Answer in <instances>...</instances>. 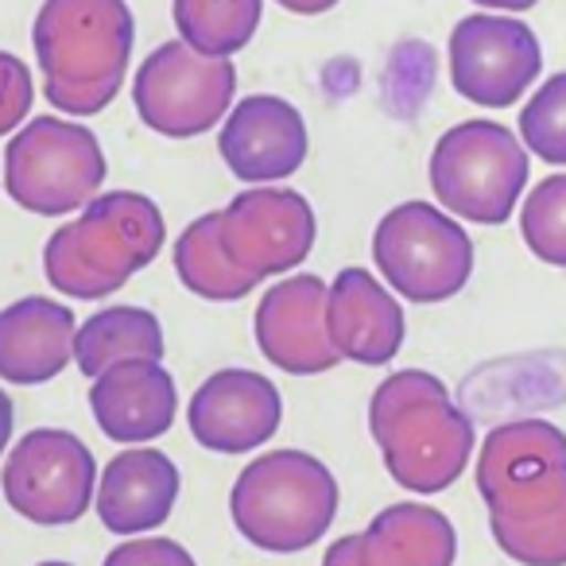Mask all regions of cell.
Listing matches in <instances>:
<instances>
[{
    "label": "cell",
    "instance_id": "4316f807",
    "mask_svg": "<svg viewBox=\"0 0 566 566\" xmlns=\"http://www.w3.org/2000/svg\"><path fill=\"white\" fill-rule=\"evenodd\" d=\"M102 566H198L182 543L164 539V535H148V539H128L105 555Z\"/></svg>",
    "mask_w": 566,
    "mask_h": 566
},
{
    "label": "cell",
    "instance_id": "5b68a950",
    "mask_svg": "<svg viewBox=\"0 0 566 566\" xmlns=\"http://www.w3.org/2000/svg\"><path fill=\"white\" fill-rule=\"evenodd\" d=\"M478 496L489 532H524L566 512V434L547 419H512L478 450Z\"/></svg>",
    "mask_w": 566,
    "mask_h": 566
},
{
    "label": "cell",
    "instance_id": "30bf717a",
    "mask_svg": "<svg viewBox=\"0 0 566 566\" xmlns=\"http://www.w3.org/2000/svg\"><path fill=\"white\" fill-rule=\"evenodd\" d=\"M0 489L12 512L40 527L78 524L97 493V462L71 431L35 427L4 458Z\"/></svg>",
    "mask_w": 566,
    "mask_h": 566
},
{
    "label": "cell",
    "instance_id": "cb8c5ba5",
    "mask_svg": "<svg viewBox=\"0 0 566 566\" xmlns=\"http://www.w3.org/2000/svg\"><path fill=\"white\" fill-rule=\"evenodd\" d=\"M520 233L543 264L566 268V175H547L527 190Z\"/></svg>",
    "mask_w": 566,
    "mask_h": 566
},
{
    "label": "cell",
    "instance_id": "44dd1931",
    "mask_svg": "<svg viewBox=\"0 0 566 566\" xmlns=\"http://www.w3.org/2000/svg\"><path fill=\"white\" fill-rule=\"evenodd\" d=\"M164 326L144 307H105L74 334V365L90 380L120 361H164Z\"/></svg>",
    "mask_w": 566,
    "mask_h": 566
},
{
    "label": "cell",
    "instance_id": "3957f363",
    "mask_svg": "<svg viewBox=\"0 0 566 566\" xmlns=\"http://www.w3.org/2000/svg\"><path fill=\"white\" fill-rule=\"evenodd\" d=\"M167 241L164 213L148 195L105 190L48 237L43 272L71 300H105L159 256Z\"/></svg>",
    "mask_w": 566,
    "mask_h": 566
},
{
    "label": "cell",
    "instance_id": "5bb4252c",
    "mask_svg": "<svg viewBox=\"0 0 566 566\" xmlns=\"http://www.w3.org/2000/svg\"><path fill=\"white\" fill-rule=\"evenodd\" d=\"M311 148L303 113L275 94L241 97L226 113L218 133V151L226 167L249 187L292 179Z\"/></svg>",
    "mask_w": 566,
    "mask_h": 566
},
{
    "label": "cell",
    "instance_id": "4fadbf2b",
    "mask_svg": "<svg viewBox=\"0 0 566 566\" xmlns=\"http://www.w3.org/2000/svg\"><path fill=\"white\" fill-rule=\"evenodd\" d=\"M283 419V396L264 373L218 369L195 388L187 403L190 434L213 454H249L260 450Z\"/></svg>",
    "mask_w": 566,
    "mask_h": 566
},
{
    "label": "cell",
    "instance_id": "d4e9b609",
    "mask_svg": "<svg viewBox=\"0 0 566 566\" xmlns=\"http://www.w3.org/2000/svg\"><path fill=\"white\" fill-rule=\"evenodd\" d=\"M520 140L524 151L543 164L566 167V71L551 74L520 109Z\"/></svg>",
    "mask_w": 566,
    "mask_h": 566
},
{
    "label": "cell",
    "instance_id": "1f68e13d",
    "mask_svg": "<svg viewBox=\"0 0 566 566\" xmlns=\"http://www.w3.org/2000/svg\"><path fill=\"white\" fill-rule=\"evenodd\" d=\"M35 566H74V563H59V558H48V563H35Z\"/></svg>",
    "mask_w": 566,
    "mask_h": 566
},
{
    "label": "cell",
    "instance_id": "83f0119b",
    "mask_svg": "<svg viewBox=\"0 0 566 566\" xmlns=\"http://www.w3.org/2000/svg\"><path fill=\"white\" fill-rule=\"evenodd\" d=\"M323 566H361V555H357V535H342L326 547Z\"/></svg>",
    "mask_w": 566,
    "mask_h": 566
},
{
    "label": "cell",
    "instance_id": "d6986e66",
    "mask_svg": "<svg viewBox=\"0 0 566 566\" xmlns=\"http://www.w3.org/2000/svg\"><path fill=\"white\" fill-rule=\"evenodd\" d=\"M74 311L48 295H28L0 311V380L48 385L74 361Z\"/></svg>",
    "mask_w": 566,
    "mask_h": 566
},
{
    "label": "cell",
    "instance_id": "7402d4cb",
    "mask_svg": "<svg viewBox=\"0 0 566 566\" xmlns=\"http://www.w3.org/2000/svg\"><path fill=\"white\" fill-rule=\"evenodd\" d=\"M175 32L206 59H233L252 43L264 20V0H175Z\"/></svg>",
    "mask_w": 566,
    "mask_h": 566
},
{
    "label": "cell",
    "instance_id": "ba28073f",
    "mask_svg": "<svg viewBox=\"0 0 566 566\" xmlns=\"http://www.w3.org/2000/svg\"><path fill=\"white\" fill-rule=\"evenodd\" d=\"M373 260L396 295L431 307L462 292L473 275V241L462 221L431 202H400L373 229Z\"/></svg>",
    "mask_w": 566,
    "mask_h": 566
},
{
    "label": "cell",
    "instance_id": "ac0fdd59",
    "mask_svg": "<svg viewBox=\"0 0 566 566\" xmlns=\"http://www.w3.org/2000/svg\"><path fill=\"white\" fill-rule=\"evenodd\" d=\"M179 465L156 447H133L109 458L97 478V520L113 535H144L167 524L179 501Z\"/></svg>",
    "mask_w": 566,
    "mask_h": 566
},
{
    "label": "cell",
    "instance_id": "f546056e",
    "mask_svg": "<svg viewBox=\"0 0 566 566\" xmlns=\"http://www.w3.org/2000/svg\"><path fill=\"white\" fill-rule=\"evenodd\" d=\"M12 423H17V411H12L9 392L0 388V454H4V450H9V442H12Z\"/></svg>",
    "mask_w": 566,
    "mask_h": 566
},
{
    "label": "cell",
    "instance_id": "9a60e30c",
    "mask_svg": "<svg viewBox=\"0 0 566 566\" xmlns=\"http://www.w3.org/2000/svg\"><path fill=\"white\" fill-rule=\"evenodd\" d=\"M252 334L268 361L292 377H318L342 361L326 338V283L303 272L260 295Z\"/></svg>",
    "mask_w": 566,
    "mask_h": 566
},
{
    "label": "cell",
    "instance_id": "484cf974",
    "mask_svg": "<svg viewBox=\"0 0 566 566\" xmlns=\"http://www.w3.org/2000/svg\"><path fill=\"white\" fill-rule=\"evenodd\" d=\"M35 102V82L28 63H20L12 51H0V136L17 133L28 120Z\"/></svg>",
    "mask_w": 566,
    "mask_h": 566
},
{
    "label": "cell",
    "instance_id": "603a6c76",
    "mask_svg": "<svg viewBox=\"0 0 566 566\" xmlns=\"http://www.w3.org/2000/svg\"><path fill=\"white\" fill-rule=\"evenodd\" d=\"M175 275L190 295L210 303H237L252 295L256 280L237 272L218 244V210L190 221L175 241Z\"/></svg>",
    "mask_w": 566,
    "mask_h": 566
},
{
    "label": "cell",
    "instance_id": "52a82bcc",
    "mask_svg": "<svg viewBox=\"0 0 566 566\" xmlns=\"http://www.w3.org/2000/svg\"><path fill=\"white\" fill-rule=\"evenodd\" d=\"M105 151L86 125L35 117L17 128L4 148V190L40 218H66L105 187Z\"/></svg>",
    "mask_w": 566,
    "mask_h": 566
},
{
    "label": "cell",
    "instance_id": "4dcf8cb0",
    "mask_svg": "<svg viewBox=\"0 0 566 566\" xmlns=\"http://www.w3.org/2000/svg\"><path fill=\"white\" fill-rule=\"evenodd\" d=\"M473 4H481V9H496V12H527V9H535L539 0H473Z\"/></svg>",
    "mask_w": 566,
    "mask_h": 566
},
{
    "label": "cell",
    "instance_id": "7a4b0ae2",
    "mask_svg": "<svg viewBox=\"0 0 566 566\" xmlns=\"http://www.w3.org/2000/svg\"><path fill=\"white\" fill-rule=\"evenodd\" d=\"M136 20L125 0H43L32 48L43 94L59 113L94 117L120 94Z\"/></svg>",
    "mask_w": 566,
    "mask_h": 566
},
{
    "label": "cell",
    "instance_id": "6da1fadb",
    "mask_svg": "<svg viewBox=\"0 0 566 566\" xmlns=\"http://www.w3.org/2000/svg\"><path fill=\"white\" fill-rule=\"evenodd\" d=\"M369 431L388 478L416 496L454 485L478 447L473 419L427 369H403L380 380L369 400Z\"/></svg>",
    "mask_w": 566,
    "mask_h": 566
},
{
    "label": "cell",
    "instance_id": "9c48e42d",
    "mask_svg": "<svg viewBox=\"0 0 566 566\" xmlns=\"http://www.w3.org/2000/svg\"><path fill=\"white\" fill-rule=\"evenodd\" d=\"M237 94V66L229 59H206L182 40L159 43L133 78V105L159 136L190 140L226 120Z\"/></svg>",
    "mask_w": 566,
    "mask_h": 566
},
{
    "label": "cell",
    "instance_id": "e0dca14e",
    "mask_svg": "<svg viewBox=\"0 0 566 566\" xmlns=\"http://www.w3.org/2000/svg\"><path fill=\"white\" fill-rule=\"evenodd\" d=\"M90 411L105 439L140 447L167 434L179 416V388L164 361H120L94 377Z\"/></svg>",
    "mask_w": 566,
    "mask_h": 566
},
{
    "label": "cell",
    "instance_id": "7c38bea8",
    "mask_svg": "<svg viewBox=\"0 0 566 566\" xmlns=\"http://www.w3.org/2000/svg\"><path fill=\"white\" fill-rule=\"evenodd\" d=\"M543 71L539 35L524 20L473 12L450 32V86L465 102L509 109Z\"/></svg>",
    "mask_w": 566,
    "mask_h": 566
},
{
    "label": "cell",
    "instance_id": "8fae6325",
    "mask_svg": "<svg viewBox=\"0 0 566 566\" xmlns=\"http://www.w3.org/2000/svg\"><path fill=\"white\" fill-rule=\"evenodd\" d=\"M318 221L292 187H249L218 210V244L237 272L252 280L292 275L311 256Z\"/></svg>",
    "mask_w": 566,
    "mask_h": 566
},
{
    "label": "cell",
    "instance_id": "f1b7e54d",
    "mask_svg": "<svg viewBox=\"0 0 566 566\" xmlns=\"http://www.w3.org/2000/svg\"><path fill=\"white\" fill-rule=\"evenodd\" d=\"M275 4L295 12V17H323V12H331L338 0H275Z\"/></svg>",
    "mask_w": 566,
    "mask_h": 566
},
{
    "label": "cell",
    "instance_id": "2e32d148",
    "mask_svg": "<svg viewBox=\"0 0 566 566\" xmlns=\"http://www.w3.org/2000/svg\"><path fill=\"white\" fill-rule=\"evenodd\" d=\"M403 307L365 268H342L326 283V338L342 361L380 369L403 346Z\"/></svg>",
    "mask_w": 566,
    "mask_h": 566
},
{
    "label": "cell",
    "instance_id": "ffe728a7",
    "mask_svg": "<svg viewBox=\"0 0 566 566\" xmlns=\"http://www.w3.org/2000/svg\"><path fill=\"white\" fill-rule=\"evenodd\" d=\"M361 566H454L458 532L447 512L419 501L380 509L357 535Z\"/></svg>",
    "mask_w": 566,
    "mask_h": 566
},
{
    "label": "cell",
    "instance_id": "277c9868",
    "mask_svg": "<svg viewBox=\"0 0 566 566\" xmlns=\"http://www.w3.org/2000/svg\"><path fill=\"white\" fill-rule=\"evenodd\" d=\"M229 516L256 551H307L338 516V481L331 465L307 450H268L237 473Z\"/></svg>",
    "mask_w": 566,
    "mask_h": 566
},
{
    "label": "cell",
    "instance_id": "8992f818",
    "mask_svg": "<svg viewBox=\"0 0 566 566\" xmlns=\"http://www.w3.org/2000/svg\"><path fill=\"white\" fill-rule=\"evenodd\" d=\"M427 175L450 218H465L473 226H504L524 195L532 164L509 125L462 120L439 136Z\"/></svg>",
    "mask_w": 566,
    "mask_h": 566
}]
</instances>
